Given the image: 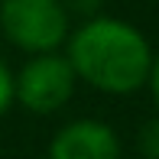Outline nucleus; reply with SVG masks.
<instances>
[{
	"instance_id": "20e7f679",
	"label": "nucleus",
	"mask_w": 159,
	"mask_h": 159,
	"mask_svg": "<svg viewBox=\"0 0 159 159\" xmlns=\"http://www.w3.org/2000/svg\"><path fill=\"white\" fill-rule=\"evenodd\" d=\"M124 143L107 120L78 117L55 130L46 159H120Z\"/></svg>"
},
{
	"instance_id": "423d86ee",
	"label": "nucleus",
	"mask_w": 159,
	"mask_h": 159,
	"mask_svg": "<svg viewBox=\"0 0 159 159\" xmlns=\"http://www.w3.org/2000/svg\"><path fill=\"white\" fill-rule=\"evenodd\" d=\"M65 7L68 16H78V20H88V16H98L101 13V3L104 0H59Z\"/></svg>"
},
{
	"instance_id": "39448f33",
	"label": "nucleus",
	"mask_w": 159,
	"mask_h": 159,
	"mask_svg": "<svg viewBox=\"0 0 159 159\" xmlns=\"http://www.w3.org/2000/svg\"><path fill=\"white\" fill-rule=\"evenodd\" d=\"M143 159H159V120H146L140 130V140H136Z\"/></svg>"
},
{
	"instance_id": "f257e3e1",
	"label": "nucleus",
	"mask_w": 159,
	"mask_h": 159,
	"mask_svg": "<svg viewBox=\"0 0 159 159\" xmlns=\"http://www.w3.org/2000/svg\"><path fill=\"white\" fill-rule=\"evenodd\" d=\"M65 59L81 84L101 94H136L156 78L149 39L120 16H88L68 33Z\"/></svg>"
},
{
	"instance_id": "f03ea898",
	"label": "nucleus",
	"mask_w": 159,
	"mask_h": 159,
	"mask_svg": "<svg viewBox=\"0 0 159 159\" xmlns=\"http://www.w3.org/2000/svg\"><path fill=\"white\" fill-rule=\"evenodd\" d=\"M0 33L26 55L59 52L71 33V16L59 0H0Z\"/></svg>"
},
{
	"instance_id": "0eeeda50",
	"label": "nucleus",
	"mask_w": 159,
	"mask_h": 159,
	"mask_svg": "<svg viewBox=\"0 0 159 159\" xmlns=\"http://www.w3.org/2000/svg\"><path fill=\"white\" fill-rule=\"evenodd\" d=\"M13 107V71L10 65L0 59V117Z\"/></svg>"
},
{
	"instance_id": "7ed1b4c3",
	"label": "nucleus",
	"mask_w": 159,
	"mask_h": 159,
	"mask_svg": "<svg viewBox=\"0 0 159 159\" xmlns=\"http://www.w3.org/2000/svg\"><path fill=\"white\" fill-rule=\"evenodd\" d=\"M75 88H78V78L65 52L30 55L23 68L13 71V104H20L36 117H49V114L62 111L75 98Z\"/></svg>"
}]
</instances>
